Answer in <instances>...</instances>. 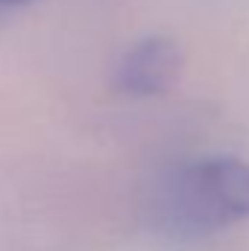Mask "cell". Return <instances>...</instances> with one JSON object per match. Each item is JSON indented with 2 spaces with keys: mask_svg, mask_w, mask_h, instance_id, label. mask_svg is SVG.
<instances>
[{
  "mask_svg": "<svg viewBox=\"0 0 249 251\" xmlns=\"http://www.w3.org/2000/svg\"><path fill=\"white\" fill-rule=\"evenodd\" d=\"M182 73V47L170 35H144L124 50L115 67L118 91L135 100L167 94Z\"/></svg>",
  "mask_w": 249,
  "mask_h": 251,
  "instance_id": "2",
  "label": "cell"
},
{
  "mask_svg": "<svg viewBox=\"0 0 249 251\" xmlns=\"http://www.w3.org/2000/svg\"><path fill=\"white\" fill-rule=\"evenodd\" d=\"M150 225L167 240H205L249 219V161L235 155L190 158L150 190Z\"/></svg>",
  "mask_w": 249,
  "mask_h": 251,
  "instance_id": "1",
  "label": "cell"
},
{
  "mask_svg": "<svg viewBox=\"0 0 249 251\" xmlns=\"http://www.w3.org/2000/svg\"><path fill=\"white\" fill-rule=\"evenodd\" d=\"M35 0H0V26L12 18V15H18L21 9H27V6H32Z\"/></svg>",
  "mask_w": 249,
  "mask_h": 251,
  "instance_id": "3",
  "label": "cell"
}]
</instances>
